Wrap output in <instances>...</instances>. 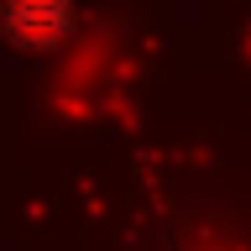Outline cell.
<instances>
[{"label": "cell", "instance_id": "obj_1", "mask_svg": "<svg viewBox=\"0 0 251 251\" xmlns=\"http://www.w3.org/2000/svg\"><path fill=\"white\" fill-rule=\"evenodd\" d=\"M74 31V0H0V37L16 52H47Z\"/></svg>", "mask_w": 251, "mask_h": 251}]
</instances>
